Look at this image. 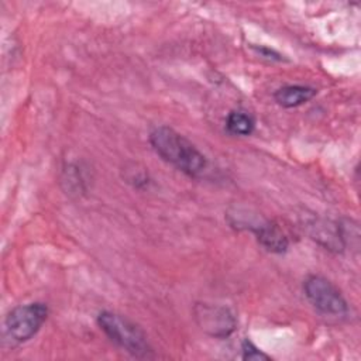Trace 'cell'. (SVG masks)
I'll use <instances>...</instances> for the list:
<instances>
[{
	"label": "cell",
	"instance_id": "1",
	"mask_svg": "<svg viewBox=\"0 0 361 361\" xmlns=\"http://www.w3.org/2000/svg\"><path fill=\"white\" fill-rule=\"evenodd\" d=\"M149 144L164 161L190 178H200L207 171L206 157L188 138L171 127H155L149 133Z\"/></svg>",
	"mask_w": 361,
	"mask_h": 361
},
{
	"label": "cell",
	"instance_id": "2",
	"mask_svg": "<svg viewBox=\"0 0 361 361\" xmlns=\"http://www.w3.org/2000/svg\"><path fill=\"white\" fill-rule=\"evenodd\" d=\"M97 324L114 344L128 354L137 358L154 357L152 347L149 345L142 329L126 316L104 310L99 313Z\"/></svg>",
	"mask_w": 361,
	"mask_h": 361
},
{
	"label": "cell",
	"instance_id": "3",
	"mask_svg": "<svg viewBox=\"0 0 361 361\" xmlns=\"http://www.w3.org/2000/svg\"><path fill=\"white\" fill-rule=\"evenodd\" d=\"M47 317L48 306L45 303L32 302L16 306L6 317V331L13 341L25 343L39 331Z\"/></svg>",
	"mask_w": 361,
	"mask_h": 361
},
{
	"label": "cell",
	"instance_id": "4",
	"mask_svg": "<svg viewBox=\"0 0 361 361\" xmlns=\"http://www.w3.org/2000/svg\"><path fill=\"white\" fill-rule=\"evenodd\" d=\"M303 292L310 305L323 314L343 316L348 312V303L338 288L322 275H309L303 282Z\"/></svg>",
	"mask_w": 361,
	"mask_h": 361
},
{
	"label": "cell",
	"instance_id": "5",
	"mask_svg": "<svg viewBox=\"0 0 361 361\" xmlns=\"http://www.w3.org/2000/svg\"><path fill=\"white\" fill-rule=\"evenodd\" d=\"M193 317L202 331L214 338L228 337L237 326L235 317L226 306L212 303H196Z\"/></svg>",
	"mask_w": 361,
	"mask_h": 361
},
{
	"label": "cell",
	"instance_id": "6",
	"mask_svg": "<svg viewBox=\"0 0 361 361\" xmlns=\"http://www.w3.org/2000/svg\"><path fill=\"white\" fill-rule=\"evenodd\" d=\"M248 228L257 235L258 243L271 252H285L289 247L288 237L285 233L272 221H259V223H248Z\"/></svg>",
	"mask_w": 361,
	"mask_h": 361
},
{
	"label": "cell",
	"instance_id": "7",
	"mask_svg": "<svg viewBox=\"0 0 361 361\" xmlns=\"http://www.w3.org/2000/svg\"><path fill=\"white\" fill-rule=\"evenodd\" d=\"M317 93V89L312 86H305V85H288L279 87L274 93L275 102L285 107V109H292L302 106L312 100Z\"/></svg>",
	"mask_w": 361,
	"mask_h": 361
},
{
	"label": "cell",
	"instance_id": "8",
	"mask_svg": "<svg viewBox=\"0 0 361 361\" xmlns=\"http://www.w3.org/2000/svg\"><path fill=\"white\" fill-rule=\"evenodd\" d=\"M254 120L250 114L241 110H234L228 113L226 120V127L228 133L234 135H250L254 130Z\"/></svg>",
	"mask_w": 361,
	"mask_h": 361
},
{
	"label": "cell",
	"instance_id": "9",
	"mask_svg": "<svg viewBox=\"0 0 361 361\" xmlns=\"http://www.w3.org/2000/svg\"><path fill=\"white\" fill-rule=\"evenodd\" d=\"M241 353L243 360L247 361H262V360H271L269 355L262 353L254 343H251L248 338H245L241 344Z\"/></svg>",
	"mask_w": 361,
	"mask_h": 361
},
{
	"label": "cell",
	"instance_id": "10",
	"mask_svg": "<svg viewBox=\"0 0 361 361\" xmlns=\"http://www.w3.org/2000/svg\"><path fill=\"white\" fill-rule=\"evenodd\" d=\"M257 51L262 55V56H265V58H269V59H278V61H281L282 58H281V55L278 54V52H275L274 49H269V48H257Z\"/></svg>",
	"mask_w": 361,
	"mask_h": 361
}]
</instances>
